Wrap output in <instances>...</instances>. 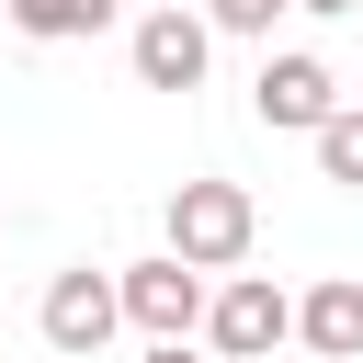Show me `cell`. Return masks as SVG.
<instances>
[{
    "label": "cell",
    "instance_id": "cell-2",
    "mask_svg": "<svg viewBox=\"0 0 363 363\" xmlns=\"http://www.w3.org/2000/svg\"><path fill=\"white\" fill-rule=\"evenodd\" d=\"M204 340H216V363H272L295 340V295L272 272H227V284H204Z\"/></svg>",
    "mask_w": 363,
    "mask_h": 363
},
{
    "label": "cell",
    "instance_id": "cell-4",
    "mask_svg": "<svg viewBox=\"0 0 363 363\" xmlns=\"http://www.w3.org/2000/svg\"><path fill=\"white\" fill-rule=\"evenodd\" d=\"M250 113H261L272 136H318V125L340 113V79H329V57H306V45L261 57V79H250Z\"/></svg>",
    "mask_w": 363,
    "mask_h": 363
},
{
    "label": "cell",
    "instance_id": "cell-3",
    "mask_svg": "<svg viewBox=\"0 0 363 363\" xmlns=\"http://www.w3.org/2000/svg\"><path fill=\"white\" fill-rule=\"evenodd\" d=\"M113 318L147 329V352H159V340H193V329H204V272H182L170 250H159V261H125V272H113Z\"/></svg>",
    "mask_w": 363,
    "mask_h": 363
},
{
    "label": "cell",
    "instance_id": "cell-10",
    "mask_svg": "<svg viewBox=\"0 0 363 363\" xmlns=\"http://www.w3.org/2000/svg\"><path fill=\"white\" fill-rule=\"evenodd\" d=\"M295 0H193V23L204 34H250V45H272V23H284Z\"/></svg>",
    "mask_w": 363,
    "mask_h": 363
},
{
    "label": "cell",
    "instance_id": "cell-6",
    "mask_svg": "<svg viewBox=\"0 0 363 363\" xmlns=\"http://www.w3.org/2000/svg\"><path fill=\"white\" fill-rule=\"evenodd\" d=\"M125 57H136V91H204V68H216V34H204L193 11H136Z\"/></svg>",
    "mask_w": 363,
    "mask_h": 363
},
{
    "label": "cell",
    "instance_id": "cell-1",
    "mask_svg": "<svg viewBox=\"0 0 363 363\" xmlns=\"http://www.w3.org/2000/svg\"><path fill=\"white\" fill-rule=\"evenodd\" d=\"M159 227H170V261H182V272H238L250 238H261V204H250L238 182H182Z\"/></svg>",
    "mask_w": 363,
    "mask_h": 363
},
{
    "label": "cell",
    "instance_id": "cell-8",
    "mask_svg": "<svg viewBox=\"0 0 363 363\" xmlns=\"http://www.w3.org/2000/svg\"><path fill=\"white\" fill-rule=\"evenodd\" d=\"M0 11H11V34H34V45H91V34L125 23V0H0Z\"/></svg>",
    "mask_w": 363,
    "mask_h": 363
},
{
    "label": "cell",
    "instance_id": "cell-9",
    "mask_svg": "<svg viewBox=\"0 0 363 363\" xmlns=\"http://www.w3.org/2000/svg\"><path fill=\"white\" fill-rule=\"evenodd\" d=\"M306 147H318V170H329L340 193H363V102H340V113H329Z\"/></svg>",
    "mask_w": 363,
    "mask_h": 363
},
{
    "label": "cell",
    "instance_id": "cell-5",
    "mask_svg": "<svg viewBox=\"0 0 363 363\" xmlns=\"http://www.w3.org/2000/svg\"><path fill=\"white\" fill-rule=\"evenodd\" d=\"M34 329H45V352H68V363H91L125 318H113V272H91V261H68L57 284H45V306H34Z\"/></svg>",
    "mask_w": 363,
    "mask_h": 363
},
{
    "label": "cell",
    "instance_id": "cell-12",
    "mask_svg": "<svg viewBox=\"0 0 363 363\" xmlns=\"http://www.w3.org/2000/svg\"><path fill=\"white\" fill-rule=\"evenodd\" d=\"M147 363H193V352H182V340H159V352H147Z\"/></svg>",
    "mask_w": 363,
    "mask_h": 363
},
{
    "label": "cell",
    "instance_id": "cell-13",
    "mask_svg": "<svg viewBox=\"0 0 363 363\" xmlns=\"http://www.w3.org/2000/svg\"><path fill=\"white\" fill-rule=\"evenodd\" d=\"M147 11H193V0H147Z\"/></svg>",
    "mask_w": 363,
    "mask_h": 363
},
{
    "label": "cell",
    "instance_id": "cell-7",
    "mask_svg": "<svg viewBox=\"0 0 363 363\" xmlns=\"http://www.w3.org/2000/svg\"><path fill=\"white\" fill-rule=\"evenodd\" d=\"M295 340H306L318 363H363V272L306 284V295H295Z\"/></svg>",
    "mask_w": 363,
    "mask_h": 363
},
{
    "label": "cell",
    "instance_id": "cell-14",
    "mask_svg": "<svg viewBox=\"0 0 363 363\" xmlns=\"http://www.w3.org/2000/svg\"><path fill=\"white\" fill-rule=\"evenodd\" d=\"M0 227H11V204H0Z\"/></svg>",
    "mask_w": 363,
    "mask_h": 363
},
{
    "label": "cell",
    "instance_id": "cell-11",
    "mask_svg": "<svg viewBox=\"0 0 363 363\" xmlns=\"http://www.w3.org/2000/svg\"><path fill=\"white\" fill-rule=\"evenodd\" d=\"M295 11H318V23H340V11H363V0H295Z\"/></svg>",
    "mask_w": 363,
    "mask_h": 363
}]
</instances>
